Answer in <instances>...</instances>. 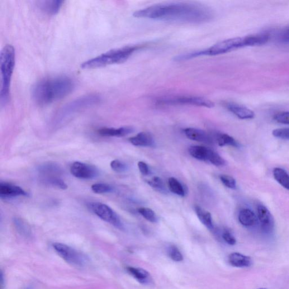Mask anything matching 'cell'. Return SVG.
I'll list each match as a JSON object with an SVG mask.
<instances>
[{
  "mask_svg": "<svg viewBox=\"0 0 289 289\" xmlns=\"http://www.w3.org/2000/svg\"><path fill=\"white\" fill-rule=\"evenodd\" d=\"M140 48L139 45H132L112 49L84 62L81 65V68L85 70L94 69L105 67L108 65L122 64Z\"/></svg>",
  "mask_w": 289,
  "mask_h": 289,
  "instance_id": "obj_4",
  "label": "cell"
},
{
  "mask_svg": "<svg viewBox=\"0 0 289 289\" xmlns=\"http://www.w3.org/2000/svg\"><path fill=\"white\" fill-rule=\"evenodd\" d=\"M210 150L205 146L194 145L189 148V153L192 157L198 160L208 161Z\"/></svg>",
  "mask_w": 289,
  "mask_h": 289,
  "instance_id": "obj_21",
  "label": "cell"
},
{
  "mask_svg": "<svg viewBox=\"0 0 289 289\" xmlns=\"http://www.w3.org/2000/svg\"><path fill=\"white\" fill-rule=\"evenodd\" d=\"M220 181L224 186L232 189H235L237 187L236 180L229 175H222L220 176Z\"/></svg>",
  "mask_w": 289,
  "mask_h": 289,
  "instance_id": "obj_32",
  "label": "cell"
},
{
  "mask_svg": "<svg viewBox=\"0 0 289 289\" xmlns=\"http://www.w3.org/2000/svg\"><path fill=\"white\" fill-rule=\"evenodd\" d=\"M197 217L202 223L205 225L207 228L212 229L214 228L212 218L210 213L199 206L194 207Z\"/></svg>",
  "mask_w": 289,
  "mask_h": 289,
  "instance_id": "obj_22",
  "label": "cell"
},
{
  "mask_svg": "<svg viewBox=\"0 0 289 289\" xmlns=\"http://www.w3.org/2000/svg\"><path fill=\"white\" fill-rule=\"evenodd\" d=\"M228 262L232 266L238 268L250 267L253 264L250 257L239 253L230 254L228 257Z\"/></svg>",
  "mask_w": 289,
  "mask_h": 289,
  "instance_id": "obj_14",
  "label": "cell"
},
{
  "mask_svg": "<svg viewBox=\"0 0 289 289\" xmlns=\"http://www.w3.org/2000/svg\"><path fill=\"white\" fill-rule=\"evenodd\" d=\"M184 132L189 139L200 142V143L206 144L211 143V137L205 131L194 129V128H187L184 130Z\"/></svg>",
  "mask_w": 289,
  "mask_h": 289,
  "instance_id": "obj_13",
  "label": "cell"
},
{
  "mask_svg": "<svg viewBox=\"0 0 289 289\" xmlns=\"http://www.w3.org/2000/svg\"><path fill=\"white\" fill-rule=\"evenodd\" d=\"M246 47L245 37H235L226 39L212 46L210 48L193 52V53L178 55L175 58L176 61H183L198 57L200 56L217 55L228 53Z\"/></svg>",
  "mask_w": 289,
  "mask_h": 289,
  "instance_id": "obj_5",
  "label": "cell"
},
{
  "mask_svg": "<svg viewBox=\"0 0 289 289\" xmlns=\"http://www.w3.org/2000/svg\"><path fill=\"white\" fill-rule=\"evenodd\" d=\"M160 105H193L211 108L214 103L208 99L196 96H176L163 97L158 99Z\"/></svg>",
  "mask_w": 289,
  "mask_h": 289,
  "instance_id": "obj_6",
  "label": "cell"
},
{
  "mask_svg": "<svg viewBox=\"0 0 289 289\" xmlns=\"http://www.w3.org/2000/svg\"><path fill=\"white\" fill-rule=\"evenodd\" d=\"M228 110L241 120H252L255 117V113L250 108L240 104L227 102L225 105Z\"/></svg>",
  "mask_w": 289,
  "mask_h": 289,
  "instance_id": "obj_11",
  "label": "cell"
},
{
  "mask_svg": "<svg viewBox=\"0 0 289 289\" xmlns=\"http://www.w3.org/2000/svg\"><path fill=\"white\" fill-rule=\"evenodd\" d=\"M74 87L73 80L68 77L46 78L34 85L32 96L37 105L46 106L68 96Z\"/></svg>",
  "mask_w": 289,
  "mask_h": 289,
  "instance_id": "obj_2",
  "label": "cell"
},
{
  "mask_svg": "<svg viewBox=\"0 0 289 289\" xmlns=\"http://www.w3.org/2000/svg\"><path fill=\"white\" fill-rule=\"evenodd\" d=\"M217 141L218 145L220 146L229 145L238 148L240 146L238 142L234 137L225 134H218Z\"/></svg>",
  "mask_w": 289,
  "mask_h": 289,
  "instance_id": "obj_25",
  "label": "cell"
},
{
  "mask_svg": "<svg viewBox=\"0 0 289 289\" xmlns=\"http://www.w3.org/2000/svg\"><path fill=\"white\" fill-rule=\"evenodd\" d=\"M258 218L261 224L262 229L265 234H271L274 229V221L271 213L264 205H259L257 208Z\"/></svg>",
  "mask_w": 289,
  "mask_h": 289,
  "instance_id": "obj_10",
  "label": "cell"
},
{
  "mask_svg": "<svg viewBox=\"0 0 289 289\" xmlns=\"http://www.w3.org/2000/svg\"><path fill=\"white\" fill-rule=\"evenodd\" d=\"M138 167L141 174L144 176H147L150 172L149 168L148 165H147L145 162L140 161L138 163Z\"/></svg>",
  "mask_w": 289,
  "mask_h": 289,
  "instance_id": "obj_37",
  "label": "cell"
},
{
  "mask_svg": "<svg viewBox=\"0 0 289 289\" xmlns=\"http://www.w3.org/2000/svg\"><path fill=\"white\" fill-rule=\"evenodd\" d=\"M274 121L283 125H289V112H280L274 115Z\"/></svg>",
  "mask_w": 289,
  "mask_h": 289,
  "instance_id": "obj_34",
  "label": "cell"
},
{
  "mask_svg": "<svg viewBox=\"0 0 289 289\" xmlns=\"http://www.w3.org/2000/svg\"><path fill=\"white\" fill-rule=\"evenodd\" d=\"M134 129L131 127H123L119 129L114 128H102L98 131V134L104 137H123L134 132Z\"/></svg>",
  "mask_w": 289,
  "mask_h": 289,
  "instance_id": "obj_15",
  "label": "cell"
},
{
  "mask_svg": "<svg viewBox=\"0 0 289 289\" xmlns=\"http://www.w3.org/2000/svg\"><path fill=\"white\" fill-rule=\"evenodd\" d=\"M222 238L225 243L229 245H235L236 244V240L234 236L228 229H225L222 232Z\"/></svg>",
  "mask_w": 289,
  "mask_h": 289,
  "instance_id": "obj_36",
  "label": "cell"
},
{
  "mask_svg": "<svg viewBox=\"0 0 289 289\" xmlns=\"http://www.w3.org/2000/svg\"><path fill=\"white\" fill-rule=\"evenodd\" d=\"M53 246L60 257L73 266L83 267L87 264V258L78 250L67 245L61 243H55Z\"/></svg>",
  "mask_w": 289,
  "mask_h": 289,
  "instance_id": "obj_7",
  "label": "cell"
},
{
  "mask_svg": "<svg viewBox=\"0 0 289 289\" xmlns=\"http://www.w3.org/2000/svg\"><path fill=\"white\" fill-rule=\"evenodd\" d=\"M168 184L170 192L181 197H184L186 195V192L182 184L176 178H169Z\"/></svg>",
  "mask_w": 289,
  "mask_h": 289,
  "instance_id": "obj_24",
  "label": "cell"
},
{
  "mask_svg": "<svg viewBox=\"0 0 289 289\" xmlns=\"http://www.w3.org/2000/svg\"><path fill=\"white\" fill-rule=\"evenodd\" d=\"M127 272L134 277L137 281L143 285H147L151 282L150 273L144 269L129 267L127 268Z\"/></svg>",
  "mask_w": 289,
  "mask_h": 289,
  "instance_id": "obj_17",
  "label": "cell"
},
{
  "mask_svg": "<svg viewBox=\"0 0 289 289\" xmlns=\"http://www.w3.org/2000/svg\"><path fill=\"white\" fill-rule=\"evenodd\" d=\"M273 135L277 138L289 140V129H278L272 132Z\"/></svg>",
  "mask_w": 289,
  "mask_h": 289,
  "instance_id": "obj_35",
  "label": "cell"
},
{
  "mask_svg": "<svg viewBox=\"0 0 289 289\" xmlns=\"http://www.w3.org/2000/svg\"><path fill=\"white\" fill-rule=\"evenodd\" d=\"M14 222L19 233L26 237L30 236L31 230L26 222L19 218L14 219Z\"/></svg>",
  "mask_w": 289,
  "mask_h": 289,
  "instance_id": "obj_26",
  "label": "cell"
},
{
  "mask_svg": "<svg viewBox=\"0 0 289 289\" xmlns=\"http://www.w3.org/2000/svg\"><path fill=\"white\" fill-rule=\"evenodd\" d=\"M134 16L165 22L198 23L209 21L213 14L209 8L202 5L177 3L155 5L136 11Z\"/></svg>",
  "mask_w": 289,
  "mask_h": 289,
  "instance_id": "obj_1",
  "label": "cell"
},
{
  "mask_svg": "<svg viewBox=\"0 0 289 289\" xmlns=\"http://www.w3.org/2000/svg\"><path fill=\"white\" fill-rule=\"evenodd\" d=\"M27 196L28 194L20 187L7 183L0 184V197L2 198Z\"/></svg>",
  "mask_w": 289,
  "mask_h": 289,
  "instance_id": "obj_12",
  "label": "cell"
},
{
  "mask_svg": "<svg viewBox=\"0 0 289 289\" xmlns=\"http://www.w3.org/2000/svg\"><path fill=\"white\" fill-rule=\"evenodd\" d=\"M130 143L136 146L151 147L154 146L155 141L152 135L149 133L140 132L129 139Z\"/></svg>",
  "mask_w": 289,
  "mask_h": 289,
  "instance_id": "obj_16",
  "label": "cell"
},
{
  "mask_svg": "<svg viewBox=\"0 0 289 289\" xmlns=\"http://www.w3.org/2000/svg\"><path fill=\"white\" fill-rule=\"evenodd\" d=\"M239 220L242 225L248 227L257 225L258 222L257 216L248 208H244L240 211Z\"/></svg>",
  "mask_w": 289,
  "mask_h": 289,
  "instance_id": "obj_18",
  "label": "cell"
},
{
  "mask_svg": "<svg viewBox=\"0 0 289 289\" xmlns=\"http://www.w3.org/2000/svg\"><path fill=\"white\" fill-rule=\"evenodd\" d=\"M147 183H148L151 187L156 189V190L160 192L165 191L164 182L162 179L159 177H153L152 179L147 181Z\"/></svg>",
  "mask_w": 289,
  "mask_h": 289,
  "instance_id": "obj_31",
  "label": "cell"
},
{
  "mask_svg": "<svg viewBox=\"0 0 289 289\" xmlns=\"http://www.w3.org/2000/svg\"><path fill=\"white\" fill-rule=\"evenodd\" d=\"M274 179L284 188L289 191V175L285 169L275 168L273 170Z\"/></svg>",
  "mask_w": 289,
  "mask_h": 289,
  "instance_id": "obj_23",
  "label": "cell"
},
{
  "mask_svg": "<svg viewBox=\"0 0 289 289\" xmlns=\"http://www.w3.org/2000/svg\"><path fill=\"white\" fill-rule=\"evenodd\" d=\"M168 254L169 258L175 262H179L183 260V256L176 246H169L168 249Z\"/></svg>",
  "mask_w": 289,
  "mask_h": 289,
  "instance_id": "obj_30",
  "label": "cell"
},
{
  "mask_svg": "<svg viewBox=\"0 0 289 289\" xmlns=\"http://www.w3.org/2000/svg\"><path fill=\"white\" fill-rule=\"evenodd\" d=\"M92 191L96 194L110 193L113 191V188L110 185L105 183H97L92 185Z\"/></svg>",
  "mask_w": 289,
  "mask_h": 289,
  "instance_id": "obj_29",
  "label": "cell"
},
{
  "mask_svg": "<svg viewBox=\"0 0 289 289\" xmlns=\"http://www.w3.org/2000/svg\"><path fill=\"white\" fill-rule=\"evenodd\" d=\"M208 161L217 167L222 166V165H224L225 164V160L219 154L212 150H210Z\"/></svg>",
  "mask_w": 289,
  "mask_h": 289,
  "instance_id": "obj_27",
  "label": "cell"
},
{
  "mask_svg": "<svg viewBox=\"0 0 289 289\" xmlns=\"http://www.w3.org/2000/svg\"><path fill=\"white\" fill-rule=\"evenodd\" d=\"M138 212L145 219L151 222H156L157 221V218L153 210L149 208L140 207L138 209Z\"/></svg>",
  "mask_w": 289,
  "mask_h": 289,
  "instance_id": "obj_28",
  "label": "cell"
},
{
  "mask_svg": "<svg viewBox=\"0 0 289 289\" xmlns=\"http://www.w3.org/2000/svg\"><path fill=\"white\" fill-rule=\"evenodd\" d=\"M111 168L118 173L124 172L127 169V165L120 160H113L110 163Z\"/></svg>",
  "mask_w": 289,
  "mask_h": 289,
  "instance_id": "obj_33",
  "label": "cell"
},
{
  "mask_svg": "<svg viewBox=\"0 0 289 289\" xmlns=\"http://www.w3.org/2000/svg\"><path fill=\"white\" fill-rule=\"evenodd\" d=\"M64 2L60 0H53V1H43L39 2V6L41 11L48 14V15L54 16L57 14Z\"/></svg>",
  "mask_w": 289,
  "mask_h": 289,
  "instance_id": "obj_19",
  "label": "cell"
},
{
  "mask_svg": "<svg viewBox=\"0 0 289 289\" xmlns=\"http://www.w3.org/2000/svg\"><path fill=\"white\" fill-rule=\"evenodd\" d=\"M16 52L11 45L4 47L0 55V70H1V91L0 101L2 105H6L10 100L11 83L15 65Z\"/></svg>",
  "mask_w": 289,
  "mask_h": 289,
  "instance_id": "obj_3",
  "label": "cell"
},
{
  "mask_svg": "<svg viewBox=\"0 0 289 289\" xmlns=\"http://www.w3.org/2000/svg\"><path fill=\"white\" fill-rule=\"evenodd\" d=\"M270 36L267 33L249 35L245 37L246 46H261L267 43Z\"/></svg>",
  "mask_w": 289,
  "mask_h": 289,
  "instance_id": "obj_20",
  "label": "cell"
},
{
  "mask_svg": "<svg viewBox=\"0 0 289 289\" xmlns=\"http://www.w3.org/2000/svg\"><path fill=\"white\" fill-rule=\"evenodd\" d=\"M70 172L74 177L80 179H92L96 178L99 174L96 167L80 162H75L72 165Z\"/></svg>",
  "mask_w": 289,
  "mask_h": 289,
  "instance_id": "obj_9",
  "label": "cell"
},
{
  "mask_svg": "<svg viewBox=\"0 0 289 289\" xmlns=\"http://www.w3.org/2000/svg\"><path fill=\"white\" fill-rule=\"evenodd\" d=\"M280 39L284 42H289V25L281 32Z\"/></svg>",
  "mask_w": 289,
  "mask_h": 289,
  "instance_id": "obj_38",
  "label": "cell"
},
{
  "mask_svg": "<svg viewBox=\"0 0 289 289\" xmlns=\"http://www.w3.org/2000/svg\"><path fill=\"white\" fill-rule=\"evenodd\" d=\"M90 209L100 219L108 223L123 229V226L119 216L112 208L107 205L99 202H93L89 205Z\"/></svg>",
  "mask_w": 289,
  "mask_h": 289,
  "instance_id": "obj_8",
  "label": "cell"
},
{
  "mask_svg": "<svg viewBox=\"0 0 289 289\" xmlns=\"http://www.w3.org/2000/svg\"><path fill=\"white\" fill-rule=\"evenodd\" d=\"M27 289H32V288H27Z\"/></svg>",
  "mask_w": 289,
  "mask_h": 289,
  "instance_id": "obj_39",
  "label": "cell"
},
{
  "mask_svg": "<svg viewBox=\"0 0 289 289\" xmlns=\"http://www.w3.org/2000/svg\"><path fill=\"white\" fill-rule=\"evenodd\" d=\"M259 289H266V288H259Z\"/></svg>",
  "mask_w": 289,
  "mask_h": 289,
  "instance_id": "obj_40",
  "label": "cell"
}]
</instances>
